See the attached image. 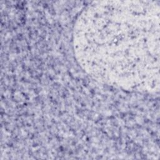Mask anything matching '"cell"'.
I'll return each instance as SVG.
<instances>
[{
    "instance_id": "obj_1",
    "label": "cell",
    "mask_w": 160,
    "mask_h": 160,
    "mask_svg": "<svg viewBox=\"0 0 160 160\" xmlns=\"http://www.w3.org/2000/svg\"><path fill=\"white\" fill-rule=\"evenodd\" d=\"M159 10L158 1L92 2L74 28L73 46L80 66L109 85L158 91Z\"/></svg>"
}]
</instances>
